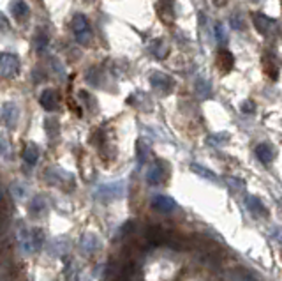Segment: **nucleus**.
Segmentation results:
<instances>
[{
    "label": "nucleus",
    "mask_w": 282,
    "mask_h": 281,
    "mask_svg": "<svg viewBox=\"0 0 282 281\" xmlns=\"http://www.w3.org/2000/svg\"><path fill=\"white\" fill-rule=\"evenodd\" d=\"M148 50H150V53L154 55L155 58H159V60H162V58L168 55V46H166V43L162 39H154L150 43V46H148Z\"/></svg>",
    "instance_id": "nucleus-13"
},
{
    "label": "nucleus",
    "mask_w": 282,
    "mask_h": 281,
    "mask_svg": "<svg viewBox=\"0 0 282 281\" xmlns=\"http://www.w3.org/2000/svg\"><path fill=\"white\" fill-rule=\"evenodd\" d=\"M270 235L279 246H282V227H272L270 228Z\"/></svg>",
    "instance_id": "nucleus-24"
},
{
    "label": "nucleus",
    "mask_w": 282,
    "mask_h": 281,
    "mask_svg": "<svg viewBox=\"0 0 282 281\" xmlns=\"http://www.w3.org/2000/svg\"><path fill=\"white\" fill-rule=\"evenodd\" d=\"M18 119H20V110L14 103H6L2 106V120L4 124L7 126L9 129H14V126L18 124Z\"/></svg>",
    "instance_id": "nucleus-7"
},
{
    "label": "nucleus",
    "mask_w": 282,
    "mask_h": 281,
    "mask_svg": "<svg viewBox=\"0 0 282 281\" xmlns=\"http://www.w3.org/2000/svg\"><path fill=\"white\" fill-rule=\"evenodd\" d=\"M254 152H256V158H258L263 165H272L273 160H275V150H273V147L270 145V143H259V145L256 147Z\"/></svg>",
    "instance_id": "nucleus-11"
},
{
    "label": "nucleus",
    "mask_w": 282,
    "mask_h": 281,
    "mask_svg": "<svg viewBox=\"0 0 282 281\" xmlns=\"http://www.w3.org/2000/svg\"><path fill=\"white\" fill-rule=\"evenodd\" d=\"M217 58H219L217 66L221 68V71H224V73H229L233 69V66H235V57H233L231 51L226 50V48H221V50H219Z\"/></svg>",
    "instance_id": "nucleus-12"
},
{
    "label": "nucleus",
    "mask_w": 282,
    "mask_h": 281,
    "mask_svg": "<svg viewBox=\"0 0 282 281\" xmlns=\"http://www.w3.org/2000/svg\"><path fill=\"white\" fill-rule=\"evenodd\" d=\"M245 205H247L249 212L254 214V216H258V217L268 216V210H266L265 203L259 200L258 197H254V195H247V197H245Z\"/></svg>",
    "instance_id": "nucleus-10"
},
{
    "label": "nucleus",
    "mask_w": 282,
    "mask_h": 281,
    "mask_svg": "<svg viewBox=\"0 0 282 281\" xmlns=\"http://www.w3.org/2000/svg\"><path fill=\"white\" fill-rule=\"evenodd\" d=\"M226 182H228L229 186H231L235 191H236V190H240V191L243 190V182H242L240 179H236V177H226Z\"/></svg>",
    "instance_id": "nucleus-25"
},
{
    "label": "nucleus",
    "mask_w": 282,
    "mask_h": 281,
    "mask_svg": "<svg viewBox=\"0 0 282 281\" xmlns=\"http://www.w3.org/2000/svg\"><path fill=\"white\" fill-rule=\"evenodd\" d=\"M252 23H254L256 30L266 39H275L280 34V27L273 18L266 16L263 13H252Z\"/></svg>",
    "instance_id": "nucleus-1"
},
{
    "label": "nucleus",
    "mask_w": 282,
    "mask_h": 281,
    "mask_svg": "<svg viewBox=\"0 0 282 281\" xmlns=\"http://www.w3.org/2000/svg\"><path fill=\"white\" fill-rule=\"evenodd\" d=\"M215 38H217V43H222V44L226 43V34L221 23H215Z\"/></svg>",
    "instance_id": "nucleus-26"
},
{
    "label": "nucleus",
    "mask_w": 282,
    "mask_h": 281,
    "mask_svg": "<svg viewBox=\"0 0 282 281\" xmlns=\"http://www.w3.org/2000/svg\"><path fill=\"white\" fill-rule=\"evenodd\" d=\"M23 160L27 165L34 166L37 161H39V149H37L36 143H28L27 147H25L23 150Z\"/></svg>",
    "instance_id": "nucleus-16"
},
{
    "label": "nucleus",
    "mask_w": 282,
    "mask_h": 281,
    "mask_svg": "<svg viewBox=\"0 0 282 281\" xmlns=\"http://www.w3.org/2000/svg\"><path fill=\"white\" fill-rule=\"evenodd\" d=\"M233 279H235V281H258L256 278H252L251 274H245V272H242V274H240V272H236Z\"/></svg>",
    "instance_id": "nucleus-30"
},
{
    "label": "nucleus",
    "mask_w": 282,
    "mask_h": 281,
    "mask_svg": "<svg viewBox=\"0 0 282 281\" xmlns=\"http://www.w3.org/2000/svg\"><path fill=\"white\" fill-rule=\"evenodd\" d=\"M251 2H259V0H251Z\"/></svg>",
    "instance_id": "nucleus-32"
},
{
    "label": "nucleus",
    "mask_w": 282,
    "mask_h": 281,
    "mask_svg": "<svg viewBox=\"0 0 282 281\" xmlns=\"http://www.w3.org/2000/svg\"><path fill=\"white\" fill-rule=\"evenodd\" d=\"M265 71L268 73L270 78H272V80L279 78V69H277V66L273 64L272 60H266V58H265Z\"/></svg>",
    "instance_id": "nucleus-22"
},
{
    "label": "nucleus",
    "mask_w": 282,
    "mask_h": 281,
    "mask_svg": "<svg viewBox=\"0 0 282 281\" xmlns=\"http://www.w3.org/2000/svg\"><path fill=\"white\" fill-rule=\"evenodd\" d=\"M231 25H233V28H235V30L243 32V30H245V18H242V14H240V13H236V14L233 13Z\"/></svg>",
    "instance_id": "nucleus-21"
},
{
    "label": "nucleus",
    "mask_w": 282,
    "mask_h": 281,
    "mask_svg": "<svg viewBox=\"0 0 282 281\" xmlns=\"http://www.w3.org/2000/svg\"><path fill=\"white\" fill-rule=\"evenodd\" d=\"M20 71V58L13 53H0V76L13 78Z\"/></svg>",
    "instance_id": "nucleus-3"
},
{
    "label": "nucleus",
    "mask_w": 282,
    "mask_h": 281,
    "mask_svg": "<svg viewBox=\"0 0 282 281\" xmlns=\"http://www.w3.org/2000/svg\"><path fill=\"white\" fill-rule=\"evenodd\" d=\"M0 156L4 160H11V145H9V140L7 136L0 135Z\"/></svg>",
    "instance_id": "nucleus-20"
},
{
    "label": "nucleus",
    "mask_w": 282,
    "mask_h": 281,
    "mask_svg": "<svg viewBox=\"0 0 282 281\" xmlns=\"http://www.w3.org/2000/svg\"><path fill=\"white\" fill-rule=\"evenodd\" d=\"M211 2H214V4H215V6H217V7H224L226 4L229 2V0H211Z\"/></svg>",
    "instance_id": "nucleus-31"
},
{
    "label": "nucleus",
    "mask_w": 282,
    "mask_h": 281,
    "mask_svg": "<svg viewBox=\"0 0 282 281\" xmlns=\"http://www.w3.org/2000/svg\"><path fill=\"white\" fill-rule=\"evenodd\" d=\"M11 11L13 14L18 18V20H27L28 14H30V9H28V4H25L23 0H14L13 6H11Z\"/></svg>",
    "instance_id": "nucleus-14"
},
{
    "label": "nucleus",
    "mask_w": 282,
    "mask_h": 281,
    "mask_svg": "<svg viewBox=\"0 0 282 281\" xmlns=\"http://www.w3.org/2000/svg\"><path fill=\"white\" fill-rule=\"evenodd\" d=\"M242 112H243V113H254V112H256L254 103H252V101H243V105H242Z\"/></svg>",
    "instance_id": "nucleus-29"
},
{
    "label": "nucleus",
    "mask_w": 282,
    "mask_h": 281,
    "mask_svg": "<svg viewBox=\"0 0 282 281\" xmlns=\"http://www.w3.org/2000/svg\"><path fill=\"white\" fill-rule=\"evenodd\" d=\"M39 103L44 110H48V112H55V110L60 106V98H58V94L55 90L48 88V90H44L43 94H41Z\"/></svg>",
    "instance_id": "nucleus-8"
},
{
    "label": "nucleus",
    "mask_w": 282,
    "mask_h": 281,
    "mask_svg": "<svg viewBox=\"0 0 282 281\" xmlns=\"http://www.w3.org/2000/svg\"><path fill=\"white\" fill-rule=\"evenodd\" d=\"M150 85L155 90L161 92V94H169L173 90V87H175V81H173L169 75H166V73L155 71L150 75Z\"/></svg>",
    "instance_id": "nucleus-4"
},
{
    "label": "nucleus",
    "mask_w": 282,
    "mask_h": 281,
    "mask_svg": "<svg viewBox=\"0 0 282 281\" xmlns=\"http://www.w3.org/2000/svg\"><path fill=\"white\" fill-rule=\"evenodd\" d=\"M152 205H154L155 210H159V212H164V214H169V212H175L177 210V202L173 200L171 197H166V195H155L154 198H152Z\"/></svg>",
    "instance_id": "nucleus-6"
},
{
    "label": "nucleus",
    "mask_w": 282,
    "mask_h": 281,
    "mask_svg": "<svg viewBox=\"0 0 282 281\" xmlns=\"http://www.w3.org/2000/svg\"><path fill=\"white\" fill-rule=\"evenodd\" d=\"M0 30H2V32H9L11 30V23H9V20H7L4 13H0Z\"/></svg>",
    "instance_id": "nucleus-27"
},
{
    "label": "nucleus",
    "mask_w": 282,
    "mask_h": 281,
    "mask_svg": "<svg viewBox=\"0 0 282 281\" xmlns=\"http://www.w3.org/2000/svg\"><path fill=\"white\" fill-rule=\"evenodd\" d=\"M51 66H53V69H55V73H57L58 78L64 80L65 78V68L62 66V62L58 60V58H51Z\"/></svg>",
    "instance_id": "nucleus-23"
},
{
    "label": "nucleus",
    "mask_w": 282,
    "mask_h": 281,
    "mask_svg": "<svg viewBox=\"0 0 282 281\" xmlns=\"http://www.w3.org/2000/svg\"><path fill=\"white\" fill-rule=\"evenodd\" d=\"M191 170H192L194 173H198L199 177H203V179L210 180V182H219V179H217V175H215V172H211V170L205 168V166L198 165V163H192V165H191Z\"/></svg>",
    "instance_id": "nucleus-17"
},
{
    "label": "nucleus",
    "mask_w": 282,
    "mask_h": 281,
    "mask_svg": "<svg viewBox=\"0 0 282 281\" xmlns=\"http://www.w3.org/2000/svg\"><path fill=\"white\" fill-rule=\"evenodd\" d=\"M32 44H34V48L37 51H43L44 48L48 46V36L46 32L43 30H37L34 34V38H32Z\"/></svg>",
    "instance_id": "nucleus-18"
},
{
    "label": "nucleus",
    "mask_w": 282,
    "mask_h": 281,
    "mask_svg": "<svg viewBox=\"0 0 282 281\" xmlns=\"http://www.w3.org/2000/svg\"><path fill=\"white\" fill-rule=\"evenodd\" d=\"M73 32H74V39L80 44L87 46L92 41V28L88 25V20L85 18V14H74L73 18Z\"/></svg>",
    "instance_id": "nucleus-2"
},
{
    "label": "nucleus",
    "mask_w": 282,
    "mask_h": 281,
    "mask_svg": "<svg viewBox=\"0 0 282 281\" xmlns=\"http://www.w3.org/2000/svg\"><path fill=\"white\" fill-rule=\"evenodd\" d=\"M44 129H46L48 135L53 138L55 135H58V133H60V124L57 122V119H46V120H44Z\"/></svg>",
    "instance_id": "nucleus-19"
},
{
    "label": "nucleus",
    "mask_w": 282,
    "mask_h": 281,
    "mask_svg": "<svg viewBox=\"0 0 282 281\" xmlns=\"http://www.w3.org/2000/svg\"><path fill=\"white\" fill-rule=\"evenodd\" d=\"M194 88H196V94H198L201 99L211 98V83L208 80L198 78L196 80V83H194Z\"/></svg>",
    "instance_id": "nucleus-15"
},
{
    "label": "nucleus",
    "mask_w": 282,
    "mask_h": 281,
    "mask_svg": "<svg viewBox=\"0 0 282 281\" xmlns=\"http://www.w3.org/2000/svg\"><path fill=\"white\" fill-rule=\"evenodd\" d=\"M125 193V182L124 180H118V182L104 184L97 190L99 198L102 200H113V198H120Z\"/></svg>",
    "instance_id": "nucleus-5"
},
{
    "label": "nucleus",
    "mask_w": 282,
    "mask_h": 281,
    "mask_svg": "<svg viewBox=\"0 0 282 281\" xmlns=\"http://www.w3.org/2000/svg\"><path fill=\"white\" fill-rule=\"evenodd\" d=\"M215 142H217L219 145H221L222 142H228V135H226V133H222V135H215V136H210V138H208V143H211V145H214Z\"/></svg>",
    "instance_id": "nucleus-28"
},
{
    "label": "nucleus",
    "mask_w": 282,
    "mask_h": 281,
    "mask_svg": "<svg viewBox=\"0 0 282 281\" xmlns=\"http://www.w3.org/2000/svg\"><path fill=\"white\" fill-rule=\"evenodd\" d=\"M164 177H166L164 165H162L161 161H157V163H154V165H150V168H148V172H147L148 184H152V186H157V184H161L162 180H164Z\"/></svg>",
    "instance_id": "nucleus-9"
}]
</instances>
